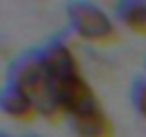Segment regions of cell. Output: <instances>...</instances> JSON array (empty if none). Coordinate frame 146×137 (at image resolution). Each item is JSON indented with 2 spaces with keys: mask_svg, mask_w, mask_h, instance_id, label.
<instances>
[{
  "mask_svg": "<svg viewBox=\"0 0 146 137\" xmlns=\"http://www.w3.org/2000/svg\"><path fill=\"white\" fill-rule=\"evenodd\" d=\"M0 137H5V135H0Z\"/></svg>",
  "mask_w": 146,
  "mask_h": 137,
  "instance_id": "9",
  "label": "cell"
},
{
  "mask_svg": "<svg viewBox=\"0 0 146 137\" xmlns=\"http://www.w3.org/2000/svg\"><path fill=\"white\" fill-rule=\"evenodd\" d=\"M56 90H58V99H60V107H62V114L69 118H75V116H82L86 111L99 107V99H97L92 86L86 82L82 73L73 75L69 79L56 84Z\"/></svg>",
  "mask_w": 146,
  "mask_h": 137,
  "instance_id": "3",
  "label": "cell"
},
{
  "mask_svg": "<svg viewBox=\"0 0 146 137\" xmlns=\"http://www.w3.org/2000/svg\"><path fill=\"white\" fill-rule=\"evenodd\" d=\"M116 17L127 30L146 37V2L142 0H127L116 5Z\"/></svg>",
  "mask_w": 146,
  "mask_h": 137,
  "instance_id": "7",
  "label": "cell"
},
{
  "mask_svg": "<svg viewBox=\"0 0 146 137\" xmlns=\"http://www.w3.org/2000/svg\"><path fill=\"white\" fill-rule=\"evenodd\" d=\"M131 101H133V107L137 109V114L146 120V79H137L133 84Z\"/></svg>",
  "mask_w": 146,
  "mask_h": 137,
  "instance_id": "8",
  "label": "cell"
},
{
  "mask_svg": "<svg viewBox=\"0 0 146 137\" xmlns=\"http://www.w3.org/2000/svg\"><path fill=\"white\" fill-rule=\"evenodd\" d=\"M0 111L17 122H35L39 118V111L30 99L11 82L0 90Z\"/></svg>",
  "mask_w": 146,
  "mask_h": 137,
  "instance_id": "5",
  "label": "cell"
},
{
  "mask_svg": "<svg viewBox=\"0 0 146 137\" xmlns=\"http://www.w3.org/2000/svg\"><path fill=\"white\" fill-rule=\"evenodd\" d=\"M69 120L78 137H114V124L101 105Z\"/></svg>",
  "mask_w": 146,
  "mask_h": 137,
  "instance_id": "6",
  "label": "cell"
},
{
  "mask_svg": "<svg viewBox=\"0 0 146 137\" xmlns=\"http://www.w3.org/2000/svg\"><path fill=\"white\" fill-rule=\"evenodd\" d=\"M11 84L17 86L36 107L39 116L52 122L62 118L56 82L41 60V54H26L11 67Z\"/></svg>",
  "mask_w": 146,
  "mask_h": 137,
  "instance_id": "1",
  "label": "cell"
},
{
  "mask_svg": "<svg viewBox=\"0 0 146 137\" xmlns=\"http://www.w3.org/2000/svg\"><path fill=\"white\" fill-rule=\"evenodd\" d=\"M41 60L45 64V68L50 71V75L54 77V82H62L73 75H80V64L78 58L73 56L71 47L62 41H52L50 45H45V49L39 51Z\"/></svg>",
  "mask_w": 146,
  "mask_h": 137,
  "instance_id": "4",
  "label": "cell"
},
{
  "mask_svg": "<svg viewBox=\"0 0 146 137\" xmlns=\"http://www.w3.org/2000/svg\"><path fill=\"white\" fill-rule=\"evenodd\" d=\"M67 17L71 30L88 43L108 45V43H114L118 37L114 22L108 17L105 11H101L92 2H71L67 7Z\"/></svg>",
  "mask_w": 146,
  "mask_h": 137,
  "instance_id": "2",
  "label": "cell"
}]
</instances>
